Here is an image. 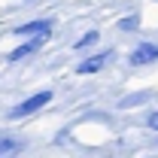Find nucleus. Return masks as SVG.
I'll list each match as a JSON object with an SVG mask.
<instances>
[{
	"label": "nucleus",
	"mask_w": 158,
	"mask_h": 158,
	"mask_svg": "<svg viewBox=\"0 0 158 158\" xmlns=\"http://www.w3.org/2000/svg\"><path fill=\"white\" fill-rule=\"evenodd\" d=\"M49 100H52V91H37V94H31L27 100H21L19 106H12V110H9V118H24V116H31V113L43 110Z\"/></svg>",
	"instance_id": "f257e3e1"
},
{
	"label": "nucleus",
	"mask_w": 158,
	"mask_h": 158,
	"mask_svg": "<svg viewBox=\"0 0 158 158\" xmlns=\"http://www.w3.org/2000/svg\"><path fill=\"white\" fill-rule=\"evenodd\" d=\"M49 27H52V21L40 19V21H27V24L15 27V34L19 37H49Z\"/></svg>",
	"instance_id": "f03ea898"
},
{
	"label": "nucleus",
	"mask_w": 158,
	"mask_h": 158,
	"mask_svg": "<svg viewBox=\"0 0 158 158\" xmlns=\"http://www.w3.org/2000/svg\"><path fill=\"white\" fill-rule=\"evenodd\" d=\"M158 58V46L155 43H140L137 49H134V55H131V64H149V61Z\"/></svg>",
	"instance_id": "7ed1b4c3"
},
{
	"label": "nucleus",
	"mask_w": 158,
	"mask_h": 158,
	"mask_svg": "<svg viewBox=\"0 0 158 158\" xmlns=\"http://www.w3.org/2000/svg\"><path fill=\"white\" fill-rule=\"evenodd\" d=\"M43 40H46V37H34L31 43H24V46H19V49H12L6 58H9V61H21V58H27L31 52H37L40 46H43Z\"/></svg>",
	"instance_id": "20e7f679"
},
{
	"label": "nucleus",
	"mask_w": 158,
	"mask_h": 158,
	"mask_svg": "<svg viewBox=\"0 0 158 158\" xmlns=\"http://www.w3.org/2000/svg\"><path fill=\"white\" fill-rule=\"evenodd\" d=\"M106 55H110V52H103V55H98V58H85V61H79V73H98L100 67H103V64H106Z\"/></svg>",
	"instance_id": "39448f33"
},
{
	"label": "nucleus",
	"mask_w": 158,
	"mask_h": 158,
	"mask_svg": "<svg viewBox=\"0 0 158 158\" xmlns=\"http://www.w3.org/2000/svg\"><path fill=\"white\" fill-rule=\"evenodd\" d=\"M19 149H21L19 140H12V137H0V158H15V155H19Z\"/></svg>",
	"instance_id": "423d86ee"
},
{
	"label": "nucleus",
	"mask_w": 158,
	"mask_h": 158,
	"mask_svg": "<svg viewBox=\"0 0 158 158\" xmlns=\"http://www.w3.org/2000/svg\"><path fill=\"white\" fill-rule=\"evenodd\" d=\"M91 43H98V31H88L85 37H79L76 43V49H85V46H91Z\"/></svg>",
	"instance_id": "0eeeda50"
},
{
	"label": "nucleus",
	"mask_w": 158,
	"mask_h": 158,
	"mask_svg": "<svg viewBox=\"0 0 158 158\" xmlns=\"http://www.w3.org/2000/svg\"><path fill=\"white\" fill-rule=\"evenodd\" d=\"M122 27H125V31H131V27H137V19H125V21H122Z\"/></svg>",
	"instance_id": "6e6552de"
},
{
	"label": "nucleus",
	"mask_w": 158,
	"mask_h": 158,
	"mask_svg": "<svg viewBox=\"0 0 158 158\" xmlns=\"http://www.w3.org/2000/svg\"><path fill=\"white\" fill-rule=\"evenodd\" d=\"M149 128H152V131H158V113H152V116H149Z\"/></svg>",
	"instance_id": "1a4fd4ad"
}]
</instances>
